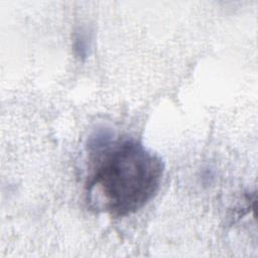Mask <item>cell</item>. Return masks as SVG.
Returning a JSON list of instances; mask_svg holds the SVG:
<instances>
[{"instance_id": "1", "label": "cell", "mask_w": 258, "mask_h": 258, "mask_svg": "<svg viewBox=\"0 0 258 258\" xmlns=\"http://www.w3.org/2000/svg\"><path fill=\"white\" fill-rule=\"evenodd\" d=\"M97 153L88 176L90 206L113 217H125L143 208L157 192L162 175L161 158L132 139L111 140Z\"/></svg>"}]
</instances>
